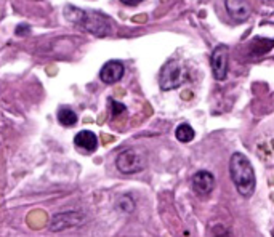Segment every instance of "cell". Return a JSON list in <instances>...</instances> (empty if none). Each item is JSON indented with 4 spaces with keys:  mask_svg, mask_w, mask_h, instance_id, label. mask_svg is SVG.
I'll return each mask as SVG.
<instances>
[{
    "mask_svg": "<svg viewBox=\"0 0 274 237\" xmlns=\"http://www.w3.org/2000/svg\"><path fill=\"white\" fill-rule=\"evenodd\" d=\"M229 175L237 192L242 197H252L257 186V178L250 160L242 153H234L229 159Z\"/></svg>",
    "mask_w": 274,
    "mask_h": 237,
    "instance_id": "obj_1",
    "label": "cell"
},
{
    "mask_svg": "<svg viewBox=\"0 0 274 237\" xmlns=\"http://www.w3.org/2000/svg\"><path fill=\"white\" fill-rule=\"evenodd\" d=\"M64 15L69 21L79 24L85 31H88L95 35H108L109 29H111L109 18L101 13H96V11H85L68 5L64 8Z\"/></svg>",
    "mask_w": 274,
    "mask_h": 237,
    "instance_id": "obj_2",
    "label": "cell"
},
{
    "mask_svg": "<svg viewBox=\"0 0 274 237\" xmlns=\"http://www.w3.org/2000/svg\"><path fill=\"white\" fill-rule=\"evenodd\" d=\"M185 80H186V69L178 61L170 59L168 63L162 66L159 74V85L162 90L167 92V90L178 88Z\"/></svg>",
    "mask_w": 274,
    "mask_h": 237,
    "instance_id": "obj_3",
    "label": "cell"
},
{
    "mask_svg": "<svg viewBox=\"0 0 274 237\" xmlns=\"http://www.w3.org/2000/svg\"><path fill=\"white\" fill-rule=\"evenodd\" d=\"M115 167L124 175L138 173L146 167V156L143 153H139L138 149H133V148L125 149L115 159Z\"/></svg>",
    "mask_w": 274,
    "mask_h": 237,
    "instance_id": "obj_4",
    "label": "cell"
},
{
    "mask_svg": "<svg viewBox=\"0 0 274 237\" xmlns=\"http://www.w3.org/2000/svg\"><path fill=\"white\" fill-rule=\"evenodd\" d=\"M228 47L226 45H217L215 50L212 53V72H213V77L217 79V80H224L228 76Z\"/></svg>",
    "mask_w": 274,
    "mask_h": 237,
    "instance_id": "obj_5",
    "label": "cell"
},
{
    "mask_svg": "<svg viewBox=\"0 0 274 237\" xmlns=\"http://www.w3.org/2000/svg\"><path fill=\"white\" fill-rule=\"evenodd\" d=\"M85 223V215L79 213V211H66V213H58L53 216V220L50 223V229L53 233H59L63 229L81 226Z\"/></svg>",
    "mask_w": 274,
    "mask_h": 237,
    "instance_id": "obj_6",
    "label": "cell"
},
{
    "mask_svg": "<svg viewBox=\"0 0 274 237\" xmlns=\"http://www.w3.org/2000/svg\"><path fill=\"white\" fill-rule=\"evenodd\" d=\"M192 189L196 194L200 196H205V194H210L215 187V176L207 170H200V172L194 173L192 180H191Z\"/></svg>",
    "mask_w": 274,
    "mask_h": 237,
    "instance_id": "obj_7",
    "label": "cell"
},
{
    "mask_svg": "<svg viewBox=\"0 0 274 237\" xmlns=\"http://www.w3.org/2000/svg\"><path fill=\"white\" fill-rule=\"evenodd\" d=\"M224 5H226L228 15L237 23H244L250 18L252 10H250V3L247 0H226Z\"/></svg>",
    "mask_w": 274,
    "mask_h": 237,
    "instance_id": "obj_8",
    "label": "cell"
},
{
    "mask_svg": "<svg viewBox=\"0 0 274 237\" xmlns=\"http://www.w3.org/2000/svg\"><path fill=\"white\" fill-rule=\"evenodd\" d=\"M124 72H125V68L124 64L120 61H115V59H111V61H108L105 66L101 68L100 71V79L105 83L111 85V83H115L119 82L122 77H124Z\"/></svg>",
    "mask_w": 274,
    "mask_h": 237,
    "instance_id": "obj_9",
    "label": "cell"
},
{
    "mask_svg": "<svg viewBox=\"0 0 274 237\" xmlns=\"http://www.w3.org/2000/svg\"><path fill=\"white\" fill-rule=\"evenodd\" d=\"M74 143L77 148H81L82 151H87V153H93L98 148V138H96L93 132H88V130L79 132L74 138Z\"/></svg>",
    "mask_w": 274,
    "mask_h": 237,
    "instance_id": "obj_10",
    "label": "cell"
},
{
    "mask_svg": "<svg viewBox=\"0 0 274 237\" xmlns=\"http://www.w3.org/2000/svg\"><path fill=\"white\" fill-rule=\"evenodd\" d=\"M58 122L64 127H74L77 124V114L71 107H61L58 111Z\"/></svg>",
    "mask_w": 274,
    "mask_h": 237,
    "instance_id": "obj_11",
    "label": "cell"
},
{
    "mask_svg": "<svg viewBox=\"0 0 274 237\" xmlns=\"http://www.w3.org/2000/svg\"><path fill=\"white\" fill-rule=\"evenodd\" d=\"M175 136L181 143H190V141H192V139H194V136H196V133H194L192 127L190 124H181V125L176 127Z\"/></svg>",
    "mask_w": 274,
    "mask_h": 237,
    "instance_id": "obj_12",
    "label": "cell"
},
{
    "mask_svg": "<svg viewBox=\"0 0 274 237\" xmlns=\"http://www.w3.org/2000/svg\"><path fill=\"white\" fill-rule=\"evenodd\" d=\"M258 157L266 163H270V157H273V163H274V141L260 143L258 144Z\"/></svg>",
    "mask_w": 274,
    "mask_h": 237,
    "instance_id": "obj_13",
    "label": "cell"
},
{
    "mask_svg": "<svg viewBox=\"0 0 274 237\" xmlns=\"http://www.w3.org/2000/svg\"><path fill=\"white\" fill-rule=\"evenodd\" d=\"M117 207L124 213H130V211H133V209H135V202H133V199L130 196H122L117 200Z\"/></svg>",
    "mask_w": 274,
    "mask_h": 237,
    "instance_id": "obj_14",
    "label": "cell"
},
{
    "mask_svg": "<svg viewBox=\"0 0 274 237\" xmlns=\"http://www.w3.org/2000/svg\"><path fill=\"white\" fill-rule=\"evenodd\" d=\"M111 106H112V115H114V117H117L119 114L127 111V107L122 105V103H117V101H114V100H111Z\"/></svg>",
    "mask_w": 274,
    "mask_h": 237,
    "instance_id": "obj_15",
    "label": "cell"
},
{
    "mask_svg": "<svg viewBox=\"0 0 274 237\" xmlns=\"http://www.w3.org/2000/svg\"><path fill=\"white\" fill-rule=\"evenodd\" d=\"M124 5H129V7H137L138 3H141L143 0H120Z\"/></svg>",
    "mask_w": 274,
    "mask_h": 237,
    "instance_id": "obj_16",
    "label": "cell"
},
{
    "mask_svg": "<svg viewBox=\"0 0 274 237\" xmlns=\"http://www.w3.org/2000/svg\"><path fill=\"white\" fill-rule=\"evenodd\" d=\"M268 2H274V0H268Z\"/></svg>",
    "mask_w": 274,
    "mask_h": 237,
    "instance_id": "obj_17",
    "label": "cell"
},
{
    "mask_svg": "<svg viewBox=\"0 0 274 237\" xmlns=\"http://www.w3.org/2000/svg\"><path fill=\"white\" fill-rule=\"evenodd\" d=\"M273 237H274V231H273Z\"/></svg>",
    "mask_w": 274,
    "mask_h": 237,
    "instance_id": "obj_18",
    "label": "cell"
}]
</instances>
